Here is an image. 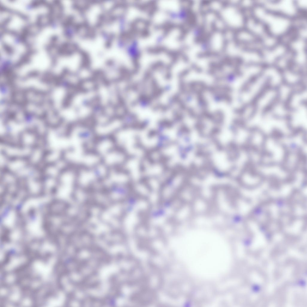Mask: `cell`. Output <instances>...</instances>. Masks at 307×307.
I'll use <instances>...</instances> for the list:
<instances>
[{
    "mask_svg": "<svg viewBox=\"0 0 307 307\" xmlns=\"http://www.w3.org/2000/svg\"><path fill=\"white\" fill-rule=\"evenodd\" d=\"M250 15L262 24L270 36L279 41L285 43L295 34V19L270 10L257 1Z\"/></svg>",
    "mask_w": 307,
    "mask_h": 307,
    "instance_id": "6da1fadb",
    "label": "cell"
},
{
    "mask_svg": "<svg viewBox=\"0 0 307 307\" xmlns=\"http://www.w3.org/2000/svg\"><path fill=\"white\" fill-rule=\"evenodd\" d=\"M259 2L268 10L292 19L302 16L297 9L295 0H265Z\"/></svg>",
    "mask_w": 307,
    "mask_h": 307,
    "instance_id": "7a4b0ae2",
    "label": "cell"
}]
</instances>
